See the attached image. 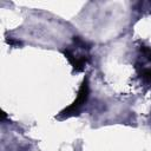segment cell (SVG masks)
Segmentation results:
<instances>
[{"label": "cell", "mask_w": 151, "mask_h": 151, "mask_svg": "<svg viewBox=\"0 0 151 151\" xmlns=\"http://www.w3.org/2000/svg\"><path fill=\"white\" fill-rule=\"evenodd\" d=\"M88 93H90L88 80H87V78H85V79H84V81H83V84L80 85L79 91H78L77 99H76V100H74V101H73L68 107H66L65 110H63V111L60 112V114H61V116H66V117H68V116H73V114H77V113L80 111L81 106H83V105L85 104V101L87 100Z\"/></svg>", "instance_id": "1"}, {"label": "cell", "mask_w": 151, "mask_h": 151, "mask_svg": "<svg viewBox=\"0 0 151 151\" xmlns=\"http://www.w3.org/2000/svg\"><path fill=\"white\" fill-rule=\"evenodd\" d=\"M65 55H66V58L68 59V61L71 63V65L73 66V68L76 71H81L84 68L86 61L88 60V57L87 55H84V54L78 55V54H74L73 52H71L68 50L65 51Z\"/></svg>", "instance_id": "2"}, {"label": "cell", "mask_w": 151, "mask_h": 151, "mask_svg": "<svg viewBox=\"0 0 151 151\" xmlns=\"http://www.w3.org/2000/svg\"><path fill=\"white\" fill-rule=\"evenodd\" d=\"M140 74L145 81H149V83L151 81V68H144Z\"/></svg>", "instance_id": "3"}]
</instances>
